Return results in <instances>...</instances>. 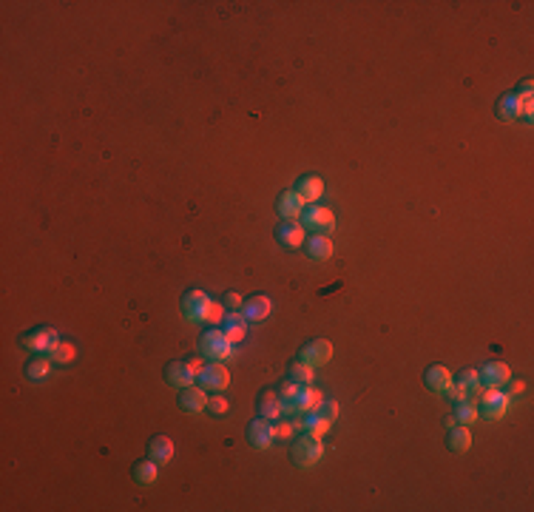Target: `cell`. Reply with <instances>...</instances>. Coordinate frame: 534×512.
<instances>
[{"mask_svg":"<svg viewBox=\"0 0 534 512\" xmlns=\"http://www.w3.org/2000/svg\"><path fill=\"white\" fill-rule=\"evenodd\" d=\"M199 353L211 361H227L233 356V342L219 327H211V330H205L202 339H199Z\"/></svg>","mask_w":534,"mask_h":512,"instance_id":"1","label":"cell"},{"mask_svg":"<svg viewBox=\"0 0 534 512\" xmlns=\"http://www.w3.org/2000/svg\"><path fill=\"white\" fill-rule=\"evenodd\" d=\"M321 459H324V444H321L318 438L304 436V438H299V441L293 444V461H295V467L310 470V467H316Z\"/></svg>","mask_w":534,"mask_h":512,"instance_id":"2","label":"cell"},{"mask_svg":"<svg viewBox=\"0 0 534 512\" xmlns=\"http://www.w3.org/2000/svg\"><path fill=\"white\" fill-rule=\"evenodd\" d=\"M196 379H199V387L207 390V393H222V390H227V384H230V373H227V368L222 365V361L205 365L196 373Z\"/></svg>","mask_w":534,"mask_h":512,"instance_id":"3","label":"cell"},{"mask_svg":"<svg viewBox=\"0 0 534 512\" xmlns=\"http://www.w3.org/2000/svg\"><path fill=\"white\" fill-rule=\"evenodd\" d=\"M302 228L304 231H316V233H330L333 225H336V214L330 208H321V205H310L302 210Z\"/></svg>","mask_w":534,"mask_h":512,"instance_id":"4","label":"cell"},{"mask_svg":"<svg viewBox=\"0 0 534 512\" xmlns=\"http://www.w3.org/2000/svg\"><path fill=\"white\" fill-rule=\"evenodd\" d=\"M211 302H214V299L207 296L205 290L193 288V290H188V293L182 296V316H185L188 322H196V324H199V322H205Z\"/></svg>","mask_w":534,"mask_h":512,"instance_id":"5","label":"cell"},{"mask_svg":"<svg viewBox=\"0 0 534 512\" xmlns=\"http://www.w3.org/2000/svg\"><path fill=\"white\" fill-rule=\"evenodd\" d=\"M497 111H500L503 119H520V117L531 119V94L512 92V94H506V97L500 100Z\"/></svg>","mask_w":534,"mask_h":512,"instance_id":"6","label":"cell"},{"mask_svg":"<svg viewBox=\"0 0 534 512\" xmlns=\"http://www.w3.org/2000/svg\"><path fill=\"white\" fill-rule=\"evenodd\" d=\"M57 342H60V336H57L54 327H40V330H32V333L23 336V347L32 350V353H40V356H49Z\"/></svg>","mask_w":534,"mask_h":512,"instance_id":"7","label":"cell"},{"mask_svg":"<svg viewBox=\"0 0 534 512\" xmlns=\"http://www.w3.org/2000/svg\"><path fill=\"white\" fill-rule=\"evenodd\" d=\"M330 356H333V345L327 339H313V342H307L302 347L299 361H304V365H310V368H321V365H327L330 361Z\"/></svg>","mask_w":534,"mask_h":512,"instance_id":"8","label":"cell"},{"mask_svg":"<svg viewBox=\"0 0 534 512\" xmlns=\"http://www.w3.org/2000/svg\"><path fill=\"white\" fill-rule=\"evenodd\" d=\"M506 410H509V396L500 393V387H489L483 393V399H481L478 413H483L486 418H503Z\"/></svg>","mask_w":534,"mask_h":512,"instance_id":"9","label":"cell"},{"mask_svg":"<svg viewBox=\"0 0 534 512\" xmlns=\"http://www.w3.org/2000/svg\"><path fill=\"white\" fill-rule=\"evenodd\" d=\"M472 393H481V376H478V370H463L458 376V381L452 384L449 396L455 402H463V399H472Z\"/></svg>","mask_w":534,"mask_h":512,"instance_id":"10","label":"cell"},{"mask_svg":"<svg viewBox=\"0 0 534 512\" xmlns=\"http://www.w3.org/2000/svg\"><path fill=\"white\" fill-rule=\"evenodd\" d=\"M222 333L236 345V342H242L245 339V333H248V316L245 313H239V311H230V313H225L222 316Z\"/></svg>","mask_w":534,"mask_h":512,"instance_id":"11","label":"cell"},{"mask_svg":"<svg viewBox=\"0 0 534 512\" xmlns=\"http://www.w3.org/2000/svg\"><path fill=\"white\" fill-rule=\"evenodd\" d=\"M424 381H427L429 390H435V393H440V396H449V390H452V384H455L452 373L443 368V365H432V368L424 373Z\"/></svg>","mask_w":534,"mask_h":512,"instance_id":"12","label":"cell"},{"mask_svg":"<svg viewBox=\"0 0 534 512\" xmlns=\"http://www.w3.org/2000/svg\"><path fill=\"white\" fill-rule=\"evenodd\" d=\"M248 441L256 447V449H267L273 441H276V433H273V424L267 418H256L253 424L248 427Z\"/></svg>","mask_w":534,"mask_h":512,"instance_id":"13","label":"cell"},{"mask_svg":"<svg viewBox=\"0 0 534 512\" xmlns=\"http://www.w3.org/2000/svg\"><path fill=\"white\" fill-rule=\"evenodd\" d=\"M165 379H168L171 387L185 390V387H193L196 370L188 365V361H173V365H168V370H165Z\"/></svg>","mask_w":534,"mask_h":512,"instance_id":"14","label":"cell"},{"mask_svg":"<svg viewBox=\"0 0 534 512\" xmlns=\"http://www.w3.org/2000/svg\"><path fill=\"white\" fill-rule=\"evenodd\" d=\"M478 376H481V384H486V387H503L512 379V370H509L506 361H489Z\"/></svg>","mask_w":534,"mask_h":512,"instance_id":"15","label":"cell"},{"mask_svg":"<svg viewBox=\"0 0 534 512\" xmlns=\"http://www.w3.org/2000/svg\"><path fill=\"white\" fill-rule=\"evenodd\" d=\"M276 236H279V242L284 248H299L304 242V228H302V222H295V220H284L279 225Z\"/></svg>","mask_w":534,"mask_h":512,"instance_id":"16","label":"cell"},{"mask_svg":"<svg viewBox=\"0 0 534 512\" xmlns=\"http://www.w3.org/2000/svg\"><path fill=\"white\" fill-rule=\"evenodd\" d=\"M207 390H202V387H185L182 393H180V407L182 410H188V413H202V410H207Z\"/></svg>","mask_w":534,"mask_h":512,"instance_id":"17","label":"cell"},{"mask_svg":"<svg viewBox=\"0 0 534 512\" xmlns=\"http://www.w3.org/2000/svg\"><path fill=\"white\" fill-rule=\"evenodd\" d=\"M295 194H299L304 202L316 205V202L321 199V194H324V183H321V176H313V174L302 176L299 183H295Z\"/></svg>","mask_w":534,"mask_h":512,"instance_id":"18","label":"cell"},{"mask_svg":"<svg viewBox=\"0 0 534 512\" xmlns=\"http://www.w3.org/2000/svg\"><path fill=\"white\" fill-rule=\"evenodd\" d=\"M279 214H282V220H299L302 217V210H304V199L295 194V191H284L282 197H279Z\"/></svg>","mask_w":534,"mask_h":512,"instance_id":"19","label":"cell"},{"mask_svg":"<svg viewBox=\"0 0 534 512\" xmlns=\"http://www.w3.org/2000/svg\"><path fill=\"white\" fill-rule=\"evenodd\" d=\"M330 424H333V421L321 418L316 410H310V413H302V424H299V430H304V433L313 436V438H321L324 433L330 430Z\"/></svg>","mask_w":534,"mask_h":512,"instance_id":"20","label":"cell"},{"mask_svg":"<svg viewBox=\"0 0 534 512\" xmlns=\"http://www.w3.org/2000/svg\"><path fill=\"white\" fill-rule=\"evenodd\" d=\"M270 311H273V302H270L267 296H250L248 302H245V316H248V322H261V319L270 316Z\"/></svg>","mask_w":534,"mask_h":512,"instance_id":"21","label":"cell"},{"mask_svg":"<svg viewBox=\"0 0 534 512\" xmlns=\"http://www.w3.org/2000/svg\"><path fill=\"white\" fill-rule=\"evenodd\" d=\"M307 256L313 259V262H327L330 256H333V239L330 236H313L310 242H307Z\"/></svg>","mask_w":534,"mask_h":512,"instance_id":"22","label":"cell"},{"mask_svg":"<svg viewBox=\"0 0 534 512\" xmlns=\"http://www.w3.org/2000/svg\"><path fill=\"white\" fill-rule=\"evenodd\" d=\"M259 415L267 418V421H279V418H284L279 393H270V390H267V393L259 399Z\"/></svg>","mask_w":534,"mask_h":512,"instance_id":"23","label":"cell"},{"mask_svg":"<svg viewBox=\"0 0 534 512\" xmlns=\"http://www.w3.org/2000/svg\"><path fill=\"white\" fill-rule=\"evenodd\" d=\"M148 456H151L160 467L168 464V461L173 459V441H171L168 436H157V438L151 441V447H148Z\"/></svg>","mask_w":534,"mask_h":512,"instance_id":"24","label":"cell"},{"mask_svg":"<svg viewBox=\"0 0 534 512\" xmlns=\"http://www.w3.org/2000/svg\"><path fill=\"white\" fill-rule=\"evenodd\" d=\"M157 478H160V464L151 459V461H139L137 467H134V481L139 487H151V484H157Z\"/></svg>","mask_w":534,"mask_h":512,"instance_id":"25","label":"cell"},{"mask_svg":"<svg viewBox=\"0 0 534 512\" xmlns=\"http://www.w3.org/2000/svg\"><path fill=\"white\" fill-rule=\"evenodd\" d=\"M321 402H324V393H321V390L304 384V387H302V393H299V399H295V413H310V410H316Z\"/></svg>","mask_w":534,"mask_h":512,"instance_id":"26","label":"cell"},{"mask_svg":"<svg viewBox=\"0 0 534 512\" xmlns=\"http://www.w3.org/2000/svg\"><path fill=\"white\" fill-rule=\"evenodd\" d=\"M447 447L452 449V453H466V449L472 447V433L469 427L458 424V427H449V436H447Z\"/></svg>","mask_w":534,"mask_h":512,"instance_id":"27","label":"cell"},{"mask_svg":"<svg viewBox=\"0 0 534 512\" xmlns=\"http://www.w3.org/2000/svg\"><path fill=\"white\" fill-rule=\"evenodd\" d=\"M452 415H455V421H458V424H463V427L474 424V421L481 418V413H478V407L472 404V399H463V402H458Z\"/></svg>","mask_w":534,"mask_h":512,"instance_id":"28","label":"cell"},{"mask_svg":"<svg viewBox=\"0 0 534 512\" xmlns=\"http://www.w3.org/2000/svg\"><path fill=\"white\" fill-rule=\"evenodd\" d=\"M49 373H51V358H49V356L32 358V361H28V368H26V376L32 379V381H46Z\"/></svg>","mask_w":534,"mask_h":512,"instance_id":"29","label":"cell"},{"mask_svg":"<svg viewBox=\"0 0 534 512\" xmlns=\"http://www.w3.org/2000/svg\"><path fill=\"white\" fill-rule=\"evenodd\" d=\"M77 356V350H74V345L71 342H57L54 345V350L49 353V358L51 361H57V365H69V361Z\"/></svg>","mask_w":534,"mask_h":512,"instance_id":"30","label":"cell"},{"mask_svg":"<svg viewBox=\"0 0 534 512\" xmlns=\"http://www.w3.org/2000/svg\"><path fill=\"white\" fill-rule=\"evenodd\" d=\"M290 379L295 384H313L316 379V370L310 365H304V361H295V365H290Z\"/></svg>","mask_w":534,"mask_h":512,"instance_id":"31","label":"cell"},{"mask_svg":"<svg viewBox=\"0 0 534 512\" xmlns=\"http://www.w3.org/2000/svg\"><path fill=\"white\" fill-rule=\"evenodd\" d=\"M338 410H341L338 402H330V399H324V402L316 407V413H318L321 418H327V421H336V418H338Z\"/></svg>","mask_w":534,"mask_h":512,"instance_id":"32","label":"cell"},{"mask_svg":"<svg viewBox=\"0 0 534 512\" xmlns=\"http://www.w3.org/2000/svg\"><path fill=\"white\" fill-rule=\"evenodd\" d=\"M293 421H287V418H279V424H273V433H276V438H282V441H287V438H293Z\"/></svg>","mask_w":534,"mask_h":512,"instance_id":"33","label":"cell"},{"mask_svg":"<svg viewBox=\"0 0 534 512\" xmlns=\"http://www.w3.org/2000/svg\"><path fill=\"white\" fill-rule=\"evenodd\" d=\"M222 316H225V311H222V302H211V308H207V316H205V322H207V324H222Z\"/></svg>","mask_w":534,"mask_h":512,"instance_id":"34","label":"cell"},{"mask_svg":"<svg viewBox=\"0 0 534 512\" xmlns=\"http://www.w3.org/2000/svg\"><path fill=\"white\" fill-rule=\"evenodd\" d=\"M207 410H211L214 415H225V413H227V399H225V396L207 399Z\"/></svg>","mask_w":534,"mask_h":512,"instance_id":"35","label":"cell"},{"mask_svg":"<svg viewBox=\"0 0 534 512\" xmlns=\"http://www.w3.org/2000/svg\"><path fill=\"white\" fill-rule=\"evenodd\" d=\"M225 308H230V311H239L242 308V296L239 293H225Z\"/></svg>","mask_w":534,"mask_h":512,"instance_id":"36","label":"cell"},{"mask_svg":"<svg viewBox=\"0 0 534 512\" xmlns=\"http://www.w3.org/2000/svg\"><path fill=\"white\" fill-rule=\"evenodd\" d=\"M520 390H523V381H515V384L509 387V393H506V396H509V399H512V396H520Z\"/></svg>","mask_w":534,"mask_h":512,"instance_id":"37","label":"cell"},{"mask_svg":"<svg viewBox=\"0 0 534 512\" xmlns=\"http://www.w3.org/2000/svg\"><path fill=\"white\" fill-rule=\"evenodd\" d=\"M188 365H191V368H193V370H196V373H199V370H202V368H205V365H202V361H199V358H191V361H188Z\"/></svg>","mask_w":534,"mask_h":512,"instance_id":"38","label":"cell"}]
</instances>
